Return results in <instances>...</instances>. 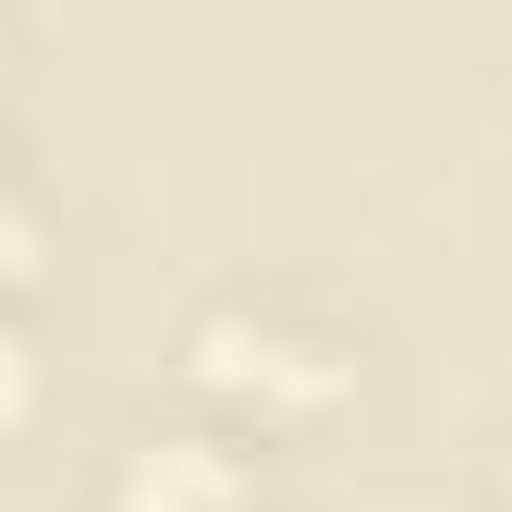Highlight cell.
Masks as SVG:
<instances>
[{"instance_id":"obj_1","label":"cell","mask_w":512,"mask_h":512,"mask_svg":"<svg viewBox=\"0 0 512 512\" xmlns=\"http://www.w3.org/2000/svg\"><path fill=\"white\" fill-rule=\"evenodd\" d=\"M122 512H232V464H208V439H171V452L135 464Z\"/></svg>"}]
</instances>
